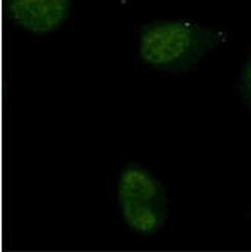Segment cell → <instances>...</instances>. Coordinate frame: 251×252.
Listing matches in <instances>:
<instances>
[{
  "mask_svg": "<svg viewBox=\"0 0 251 252\" xmlns=\"http://www.w3.org/2000/svg\"><path fill=\"white\" fill-rule=\"evenodd\" d=\"M77 0H5L8 22L31 35L57 32L74 15Z\"/></svg>",
  "mask_w": 251,
  "mask_h": 252,
  "instance_id": "cell-2",
  "label": "cell"
},
{
  "mask_svg": "<svg viewBox=\"0 0 251 252\" xmlns=\"http://www.w3.org/2000/svg\"><path fill=\"white\" fill-rule=\"evenodd\" d=\"M116 206L127 230L134 232L136 236H154L168 224L171 204L127 200V202H117Z\"/></svg>",
  "mask_w": 251,
  "mask_h": 252,
  "instance_id": "cell-4",
  "label": "cell"
},
{
  "mask_svg": "<svg viewBox=\"0 0 251 252\" xmlns=\"http://www.w3.org/2000/svg\"><path fill=\"white\" fill-rule=\"evenodd\" d=\"M114 200L116 204L127 200L169 204V195L161 179L149 167L139 162H127L119 169L114 182Z\"/></svg>",
  "mask_w": 251,
  "mask_h": 252,
  "instance_id": "cell-3",
  "label": "cell"
},
{
  "mask_svg": "<svg viewBox=\"0 0 251 252\" xmlns=\"http://www.w3.org/2000/svg\"><path fill=\"white\" fill-rule=\"evenodd\" d=\"M233 92L240 99L243 110L251 117V55L245 61L240 75L233 84Z\"/></svg>",
  "mask_w": 251,
  "mask_h": 252,
  "instance_id": "cell-5",
  "label": "cell"
},
{
  "mask_svg": "<svg viewBox=\"0 0 251 252\" xmlns=\"http://www.w3.org/2000/svg\"><path fill=\"white\" fill-rule=\"evenodd\" d=\"M224 32L193 20H147L138 35V57L144 67L164 75H184L201 67L223 44Z\"/></svg>",
  "mask_w": 251,
  "mask_h": 252,
  "instance_id": "cell-1",
  "label": "cell"
}]
</instances>
